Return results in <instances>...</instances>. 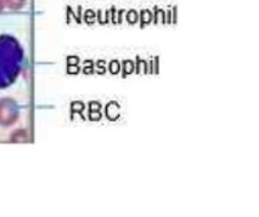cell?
Instances as JSON below:
<instances>
[{
    "mask_svg": "<svg viewBox=\"0 0 259 217\" xmlns=\"http://www.w3.org/2000/svg\"><path fill=\"white\" fill-rule=\"evenodd\" d=\"M23 50L16 38L0 35V89L13 85L22 72Z\"/></svg>",
    "mask_w": 259,
    "mask_h": 217,
    "instance_id": "1",
    "label": "cell"
},
{
    "mask_svg": "<svg viewBox=\"0 0 259 217\" xmlns=\"http://www.w3.org/2000/svg\"><path fill=\"white\" fill-rule=\"evenodd\" d=\"M28 140H29L28 131H27L26 129H16L10 136V142H14V143L27 142Z\"/></svg>",
    "mask_w": 259,
    "mask_h": 217,
    "instance_id": "3",
    "label": "cell"
},
{
    "mask_svg": "<svg viewBox=\"0 0 259 217\" xmlns=\"http://www.w3.org/2000/svg\"><path fill=\"white\" fill-rule=\"evenodd\" d=\"M4 8H5V0H0V13L4 10Z\"/></svg>",
    "mask_w": 259,
    "mask_h": 217,
    "instance_id": "5",
    "label": "cell"
},
{
    "mask_svg": "<svg viewBox=\"0 0 259 217\" xmlns=\"http://www.w3.org/2000/svg\"><path fill=\"white\" fill-rule=\"evenodd\" d=\"M27 0H5V7L11 10H20L21 8L25 7Z\"/></svg>",
    "mask_w": 259,
    "mask_h": 217,
    "instance_id": "4",
    "label": "cell"
},
{
    "mask_svg": "<svg viewBox=\"0 0 259 217\" xmlns=\"http://www.w3.org/2000/svg\"><path fill=\"white\" fill-rule=\"evenodd\" d=\"M20 118V108L17 102L11 97L0 98V126L10 128Z\"/></svg>",
    "mask_w": 259,
    "mask_h": 217,
    "instance_id": "2",
    "label": "cell"
}]
</instances>
